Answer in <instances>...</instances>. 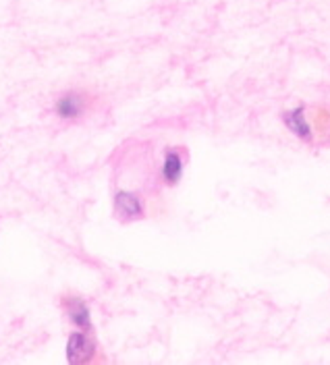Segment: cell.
Here are the masks:
<instances>
[{"instance_id": "1", "label": "cell", "mask_w": 330, "mask_h": 365, "mask_svg": "<svg viewBox=\"0 0 330 365\" xmlns=\"http://www.w3.org/2000/svg\"><path fill=\"white\" fill-rule=\"evenodd\" d=\"M96 355V342L86 332H73L67 342V359L73 365L90 364Z\"/></svg>"}, {"instance_id": "2", "label": "cell", "mask_w": 330, "mask_h": 365, "mask_svg": "<svg viewBox=\"0 0 330 365\" xmlns=\"http://www.w3.org/2000/svg\"><path fill=\"white\" fill-rule=\"evenodd\" d=\"M115 210L123 220H138L143 216L142 200L129 191H118L115 195Z\"/></svg>"}, {"instance_id": "6", "label": "cell", "mask_w": 330, "mask_h": 365, "mask_svg": "<svg viewBox=\"0 0 330 365\" xmlns=\"http://www.w3.org/2000/svg\"><path fill=\"white\" fill-rule=\"evenodd\" d=\"M67 309H69V316H71L73 324H77L81 330H90L92 328L90 309L79 299H67Z\"/></svg>"}, {"instance_id": "5", "label": "cell", "mask_w": 330, "mask_h": 365, "mask_svg": "<svg viewBox=\"0 0 330 365\" xmlns=\"http://www.w3.org/2000/svg\"><path fill=\"white\" fill-rule=\"evenodd\" d=\"M181 177H183V158L179 152L170 150L166 154L165 164H163V179L168 185H175V182L181 181Z\"/></svg>"}, {"instance_id": "4", "label": "cell", "mask_w": 330, "mask_h": 365, "mask_svg": "<svg viewBox=\"0 0 330 365\" xmlns=\"http://www.w3.org/2000/svg\"><path fill=\"white\" fill-rule=\"evenodd\" d=\"M83 96L79 93H67L56 102V114L61 118H77L83 113Z\"/></svg>"}, {"instance_id": "3", "label": "cell", "mask_w": 330, "mask_h": 365, "mask_svg": "<svg viewBox=\"0 0 330 365\" xmlns=\"http://www.w3.org/2000/svg\"><path fill=\"white\" fill-rule=\"evenodd\" d=\"M283 123L289 127V131H291L293 135H297L299 139H304V141H311V127H309V123H307L306 108H304V106H297V108L284 113Z\"/></svg>"}]
</instances>
